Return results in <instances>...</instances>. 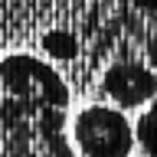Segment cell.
<instances>
[{
  "label": "cell",
  "instance_id": "1",
  "mask_svg": "<svg viewBox=\"0 0 157 157\" xmlns=\"http://www.w3.org/2000/svg\"><path fill=\"white\" fill-rule=\"evenodd\" d=\"M0 154L3 157H75L66 134V111L29 108L0 95Z\"/></svg>",
  "mask_w": 157,
  "mask_h": 157
},
{
  "label": "cell",
  "instance_id": "2",
  "mask_svg": "<svg viewBox=\"0 0 157 157\" xmlns=\"http://www.w3.org/2000/svg\"><path fill=\"white\" fill-rule=\"evenodd\" d=\"M0 92L3 98H13L29 108H69V85L46 59H36L29 52H10L0 59Z\"/></svg>",
  "mask_w": 157,
  "mask_h": 157
},
{
  "label": "cell",
  "instance_id": "3",
  "mask_svg": "<svg viewBox=\"0 0 157 157\" xmlns=\"http://www.w3.org/2000/svg\"><path fill=\"white\" fill-rule=\"evenodd\" d=\"M72 141L85 157H128L134 151V128L111 105H88L72 121Z\"/></svg>",
  "mask_w": 157,
  "mask_h": 157
},
{
  "label": "cell",
  "instance_id": "4",
  "mask_svg": "<svg viewBox=\"0 0 157 157\" xmlns=\"http://www.w3.org/2000/svg\"><path fill=\"white\" fill-rule=\"evenodd\" d=\"M101 92L118 105V111L141 108L157 98V75L141 62H111L101 75Z\"/></svg>",
  "mask_w": 157,
  "mask_h": 157
},
{
  "label": "cell",
  "instance_id": "5",
  "mask_svg": "<svg viewBox=\"0 0 157 157\" xmlns=\"http://www.w3.org/2000/svg\"><path fill=\"white\" fill-rule=\"evenodd\" d=\"M134 128V144L144 151L147 157H157V98L144 108V115L137 118Z\"/></svg>",
  "mask_w": 157,
  "mask_h": 157
},
{
  "label": "cell",
  "instance_id": "6",
  "mask_svg": "<svg viewBox=\"0 0 157 157\" xmlns=\"http://www.w3.org/2000/svg\"><path fill=\"white\" fill-rule=\"evenodd\" d=\"M43 49H46L52 59H75L78 52V43L72 33H62V29H52L43 36Z\"/></svg>",
  "mask_w": 157,
  "mask_h": 157
},
{
  "label": "cell",
  "instance_id": "7",
  "mask_svg": "<svg viewBox=\"0 0 157 157\" xmlns=\"http://www.w3.org/2000/svg\"><path fill=\"white\" fill-rule=\"evenodd\" d=\"M124 3H131L137 10H157V0H124Z\"/></svg>",
  "mask_w": 157,
  "mask_h": 157
},
{
  "label": "cell",
  "instance_id": "8",
  "mask_svg": "<svg viewBox=\"0 0 157 157\" xmlns=\"http://www.w3.org/2000/svg\"><path fill=\"white\" fill-rule=\"evenodd\" d=\"M0 157H3V154H0Z\"/></svg>",
  "mask_w": 157,
  "mask_h": 157
}]
</instances>
